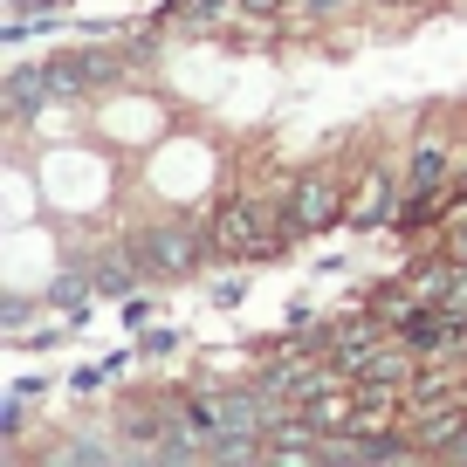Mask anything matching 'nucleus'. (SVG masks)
<instances>
[{"instance_id":"nucleus-9","label":"nucleus","mask_w":467,"mask_h":467,"mask_svg":"<svg viewBox=\"0 0 467 467\" xmlns=\"http://www.w3.org/2000/svg\"><path fill=\"white\" fill-rule=\"evenodd\" d=\"M406 433L420 440V453H426V461H447V447L467 433V399H453V406H426V412H412V420H406Z\"/></svg>"},{"instance_id":"nucleus-16","label":"nucleus","mask_w":467,"mask_h":467,"mask_svg":"<svg viewBox=\"0 0 467 467\" xmlns=\"http://www.w3.org/2000/svg\"><path fill=\"white\" fill-rule=\"evenodd\" d=\"M179 344H186V337H179L172 323H145V330H138V358H172Z\"/></svg>"},{"instance_id":"nucleus-11","label":"nucleus","mask_w":467,"mask_h":467,"mask_svg":"<svg viewBox=\"0 0 467 467\" xmlns=\"http://www.w3.org/2000/svg\"><path fill=\"white\" fill-rule=\"evenodd\" d=\"M124 371H131V350H110V358H97V365L69 371V392H76V399H97V392H110Z\"/></svg>"},{"instance_id":"nucleus-13","label":"nucleus","mask_w":467,"mask_h":467,"mask_svg":"<svg viewBox=\"0 0 467 467\" xmlns=\"http://www.w3.org/2000/svg\"><path fill=\"white\" fill-rule=\"evenodd\" d=\"M358 7H365V0H296L282 21H289V28H330V21H350Z\"/></svg>"},{"instance_id":"nucleus-15","label":"nucleus","mask_w":467,"mask_h":467,"mask_svg":"<svg viewBox=\"0 0 467 467\" xmlns=\"http://www.w3.org/2000/svg\"><path fill=\"white\" fill-rule=\"evenodd\" d=\"M0 440H7V447L28 440V392H7V399H0Z\"/></svg>"},{"instance_id":"nucleus-19","label":"nucleus","mask_w":467,"mask_h":467,"mask_svg":"<svg viewBox=\"0 0 467 467\" xmlns=\"http://www.w3.org/2000/svg\"><path fill=\"white\" fill-rule=\"evenodd\" d=\"M117 317L131 323V330H145V323H151V296H145V289H138V296H124V303H117Z\"/></svg>"},{"instance_id":"nucleus-2","label":"nucleus","mask_w":467,"mask_h":467,"mask_svg":"<svg viewBox=\"0 0 467 467\" xmlns=\"http://www.w3.org/2000/svg\"><path fill=\"white\" fill-rule=\"evenodd\" d=\"M399 206H406V165H379V159H371L365 172H358V186H350L344 227L358 234V241H371V234H392Z\"/></svg>"},{"instance_id":"nucleus-12","label":"nucleus","mask_w":467,"mask_h":467,"mask_svg":"<svg viewBox=\"0 0 467 467\" xmlns=\"http://www.w3.org/2000/svg\"><path fill=\"white\" fill-rule=\"evenodd\" d=\"M117 42H124V56H131V69H151V62L165 56V21H159V15H145L138 28L117 35Z\"/></svg>"},{"instance_id":"nucleus-20","label":"nucleus","mask_w":467,"mask_h":467,"mask_svg":"<svg viewBox=\"0 0 467 467\" xmlns=\"http://www.w3.org/2000/svg\"><path fill=\"white\" fill-rule=\"evenodd\" d=\"M371 7H399V15H426V7H440V0H371Z\"/></svg>"},{"instance_id":"nucleus-8","label":"nucleus","mask_w":467,"mask_h":467,"mask_svg":"<svg viewBox=\"0 0 467 467\" xmlns=\"http://www.w3.org/2000/svg\"><path fill=\"white\" fill-rule=\"evenodd\" d=\"M0 103H7V124H35V117L56 103L42 62H15V69H7V83H0Z\"/></svg>"},{"instance_id":"nucleus-4","label":"nucleus","mask_w":467,"mask_h":467,"mask_svg":"<svg viewBox=\"0 0 467 467\" xmlns=\"http://www.w3.org/2000/svg\"><path fill=\"white\" fill-rule=\"evenodd\" d=\"M385 337H392V323L379 317V303L337 309V317L323 323V350L337 358V371H344V379H358V371H365V358H371V350L385 344Z\"/></svg>"},{"instance_id":"nucleus-7","label":"nucleus","mask_w":467,"mask_h":467,"mask_svg":"<svg viewBox=\"0 0 467 467\" xmlns=\"http://www.w3.org/2000/svg\"><path fill=\"white\" fill-rule=\"evenodd\" d=\"M48 467H110L124 461V433L117 426H69V440H56L48 453H35Z\"/></svg>"},{"instance_id":"nucleus-6","label":"nucleus","mask_w":467,"mask_h":467,"mask_svg":"<svg viewBox=\"0 0 467 467\" xmlns=\"http://www.w3.org/2000/svg\"><path fill=\"white\" fill-rule=\"evenodd\" d=\"M399 165H406V186H420V192H447L453 179H461L467 151L453 145V138L440 131V124H426V131L406 145V159H399Z\"/></svg>"},{"instance_id":"nucleus-18","label":"nucleus","mask_w":467,"mask_h":467,"mask_svg":"<svg viewBox=\"0 0 467 467\" xmlns=\"http://www.w3.org/2000/svg\"><path fill=\"white\" fill-rule=\"evenodd\" d=\"M21 323H28V296H0V330L21 337Z\"/></svg>"},{"instance_id":"nucleus-10","label":"nucleus","mask_w":467,"mask_h":467,"mask_svg":"<svg viewBox=\"0 0 467 467\" xmlns=\"http://www.w3.org/2000/svg\"><path fill=\"white\" fill-rule=\"evenodd\" d=\"M89 275H97V296H103V303H124V296H138V289H145V268H138L131 241L103 248L97 262H89Z\"/></svg>"},{"instance_id":"nucleus-17","label":"nucleus","mask_w":467,"mask_h":467,"mask_svg":"<svg viewBox=\"0 0 467 467\" xmlns=\"http://www.w3.org/2000/svg\"><path fill=\"white\" fill-rule=\"evenodd\" d=\"M206 296H213V309H241V303H248V275H220Z\"/></svg>"},{"instance_id":"nucleus-3","label":"nucleus","mask_w":467,"mask_h":467,"mask_svg":"<svg viewBox=\"0 0 467 467\" xmlns=\"http://www.w3.org/2000/svg\"><path fill=\"white\" fill-rule=\"evenodd\" d=\"M392 337L412 350V358H420V365H440V358H467V309H461V303H420Z\"/></svg>"},{"instance_id":"nucleus-14","label":"nucleus","mask_w":467,"mask_h":467,"mask_svg":"<svg viewBox=\"0 0 467 467\" xmlns=\"http://www.w3.org/2000/svg\"><path fill=\"white\" fill-rule=\"evenodd\" d=\"M42 76H48V89H56V103H83V97H89V89H83V76H76V62H69V48L42 56Z\"/></svg>"},{"instance_id":"nucleus-5","label":"nucleus","mask_w":467,"mask_h":467,"mask_svg":"<svg viewBox=\"0 0 467 467\" xmlns=\"http://www.w3.org/2000/svg\"><path fill=\"white\" fill-rule=\"evenodd\" d=\"M289 213H296L303 234H330V227H344V213H350V186L330 172V165H309V172H296V186H289Z\"/></svg>"},{"instance_id":"nucleus-1","label":"nucleus","mask_w":467,"mask_h":467,"mask_svg":"<svg viewBox=\"0 0 467 467\" xmlns=\"http://www.w3.org/2000/svg\"><path fill=\"white\" fill-rule=\"evenodd\" d=\"M124 241H131L145 282H192L206 268V254H213L200 220H145V227H131Z\"/></svg>"}]
</instances>
